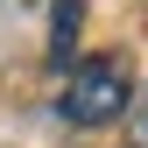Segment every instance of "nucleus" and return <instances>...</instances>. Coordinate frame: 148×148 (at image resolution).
Masks as SVG:
<instances>
[{"instance_id":"7ed1b4c3","label":"nucleus","mask_w":148,"mask_h":148,"mask_svg":"<svg viewBox=\"0 0 148 148\" xmlns=\"http://www.w3.org/2000/svg\"><path fill=\"white\" fill-rule=\"evenodd\" d=\"M78 35V0H57V35H49V57L64 64V42Z\"/></svg>"},{"instance_id":"f257e3e1","label":"nucleus","mask_w":148,"mask_h":148,"mask_svg":"<svg viewBox=\"0 0 148 148\" xmlns=\"http://www.w3.org/2000/svg\"><path fill=\"white\" fill-rule=\"evenodd\" d=\"M57 113L71 127H113L127 113V78H120V64L113 57H85V64H71V85L57 92Z\"/></svg>"},{"instance_id":"f03ea898","label":"nucleus","mask_w":148,"mask_h":148,"mask_svg":"<svg viewBox=\"0 0 148 148\" xmlns=\"http://www.w3.org/2000/svg\"><path fill=\"white\" fill-rule=\"evenodd\" d=\"M120 120H127V141L148 148V78H141V85H127V113H120Z\"/></svg>"}]
</instances>
